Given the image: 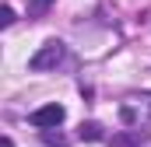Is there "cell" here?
<instances>
[{"instance_id":"cell-4","label":"cell","mask_w":151,"mask_h":147,"mask_svg":"<svg viewBox=\"0 0 151 147\" xmlns=\"http://www.w3.org/2000/svg\"><path fill=\"white\" fill-rule=\"evenodd\" d=\"M148 140H151V130L134 126V130H127V133H116L113 140H109V147H144Z\"/></svg>"},{"instance_id":"cell-8","label":"cell","mask_w":151,"mask_h":147,"mask_svg":"<svg viewBox=\"0 0 151 147\" xmlns=\"http://www.w3.org/2000/svg\"><path fill=\"white\" fill-rule=\"evenodd\" d=\"M0 147H14V140H11V137H4V140H0Z\"/></svg>"},{"instance_id":"cell-3","label":"cell","mask_w":151,"mask_h":147,"mask_svg":"<svg viewBox=\"0 0 151 147\" xmlns=\"http://www.w3.org/2000/svg\"><path fill=\"white\" fill-rule=\"evenodd\" d=\"M63 116H67V112H63V105H56V102H53V105L35 109L32 116H28V123H32V126H39V130H56V126L63 123Z\"/></svg>"},{"instance_id":"cell-7","label":"cell","mask_w":151,"mask_h":147,"mask_svg":"<svg viewBox=\"0 0 151 147\" xmlns=\"http://www.w3.org/2000/svg\"><path fill=\"white\" fill-rule=\"evenodd\" d=\"M28 4H32V7H35V11H46V7H49V4H53V0H28Z\"/></svg>"},{"instance_id":"cell-1","label":"cell","mask_w":151,"mask_h":147,"mask_svg":"<svg viewBox=\"0 0 151 147\" xmlns=\"http://www.w3.org/2000/svg\"><path fill=\"white\" fill-rule=\"evenodd\" d=\"M119 116H123V123H130V126H144L151 119V95H130V98L119 105Z\"/></svg>"},{"instance_id":"cell-6","label":"cell","mask_w":151,"mask_h":147,"mask_svg":"<svg viewBox=\"0 0 151 147\" xmlns=\"http://www.w3.org/2000/svg\"><path fill=\"white\" fill-rule=\"evenodd\" d=\"M0 25H4V28H7V25H14V11H11L7 4L0 7Z\"/></svg>"},{"instance_id":"cell-5","label":"cell","mask_w":151,"mask_h":147,"mask_svg":"<svg viewBox=\"0 0 151 147\" xmlns=\"http://www.w3.org/2000/svg\"><path fill=\"white\" fill-rule=\"evenodd\" d=\"M81 140H102V126L99 123H81Z\"/></svg>"},{"instance_id":"cell-2","label":"cell","mask_w":151,"mask_h":147,"mask_svg":"<svg viewBox=\"0 0 151 147\" xmlns=\"http://www.w3.org/2000/svg\"><path fill=\"white\" fill-rule=\"evenodd\" d=\"M60 60H63V42H56V39H53V42H46L35 56L28 60V67H32V70H53Z\"/></svg>"}]
</instances>
